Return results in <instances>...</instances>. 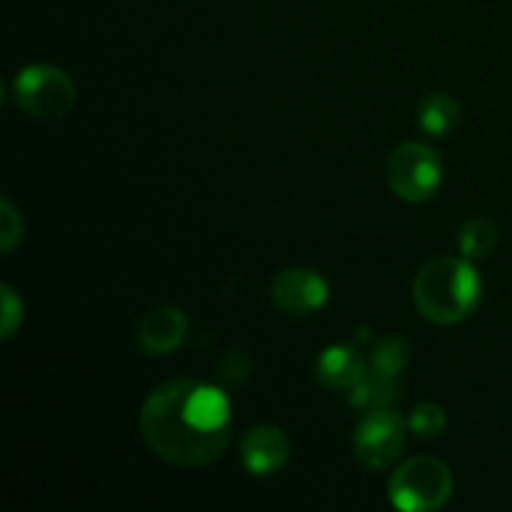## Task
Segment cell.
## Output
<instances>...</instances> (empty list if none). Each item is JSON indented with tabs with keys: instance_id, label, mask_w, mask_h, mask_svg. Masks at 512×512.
Here are the masks:
<instances>
[{
	"instance_id": "cell-1",
	"label": "cell",
	"mask_w": 512,
	"mask_h": 512,
	"mask_svg": "<svg viewBox=\"0 0 512 512\" xmlns=\"http://www.w3.org/2000/svg\"><path fill=\"white\" fill-rule=\"evenodd\" d=\"M140 433L158 458L180 468H203L233 438L230 400L218 385L178 378L158 385L140 410Z\"/></svg>"
},
{
	"instance_id": "cell-2",
	"label": "cell",
	"mask_w": 512,
	"mask_h": 512,
	"mask_svg": "<svg viewBox=\"0 0 512 512\" xmlns=\"http://www.w3.org/2000/svg\"><path fill=\"white\" fill-rule=\"evenodd\" d=\"M483 300V280L468 258H435L413 280V303L425 320L455 325L468 320Z\"/></svg>"
},
{
	"instance_id": "cell-3",
	"label": "cell",
	"mask_w": 512,
	"mask_h": 512,
	"mask_svg": "<svg viewBox=\"0 0 512 512\" xmlns=\"http://www.w3.org/2000/svg\"><path fill=\"white\" fill-rule=\"evenodd\" d=\"M453 495V473L430 455L405 460L390 475L388 498L400 512H435L445 508Z\"/></svg>"
},
{
	"instance_id": "cell-4",
	"label": "cell",
	"mask_w": 512,
	"mask_h": 512,
	"mask_svg": "<svg viewBox=\"0 0 512 512\" xmlns=\"http://www.w3.org/2000/svg\"><path fill=\"white\" fill-rule=\"evenodd\" d=\"M13 98L30 118L60 120L75 108L78 90L65 70L48 63L25 65L13 78Z\"/></svg>"
},
{
	"instance_id": "cell-5",
	"label": "cell",
	"mask_w": 512,
	"mask_h": 512,
	"mask_svg": "<svg viewBox=\"0 0 512 512\" xmlns=\"http://www.w3.org/2000/svg\"><path fill=\"white\" fill-rule=\"evenodd\" d=\"M388 183L398 198L425 203L443 183V160L425 143L400 145L388 158Z\"/></svg>"
},
{
	"instance_id": "cell-6",
	"label": "cell",
	"mask_w": 512,
	"mask_h": 512,
	"mask_svg": "<svg viewBox=\"0 0 512 512\" xmlns=\"http://www.w3.org/2000/svg\"><path fill=\"white\" fill-rule=\"evenodd\" d=\"M405 430H408V420L400 418L393 408L365 413L353 435L358 463L375 473L393 468L405 448Z\"/></svg>"
},
{
	"instance_id": "cell-7",
	"label": "cell",
	"mask_w": 512,
	"mask_h": 512,
	"mask_svg": "<svg viewBox=\"0 0 512 512\" xmlns=\"http://www.w3.org/2000/svg\"><path fill=\"white\" fill-rule=\"evenodd\" d=\"M270 298L290 315H310L325 308L330 288L320 273L310 268H288L278 273L270 285Z\"/></svg>"
},
{
	"instance_id": "cell-8",
	"label": "cell",
	"mask_w": 512,
	"mask_h": 512,
	"mask_svg": "<svg viewBox=\"0 0 512 512\" xmlns=\"http://www.w3.org/2000/svg\"><path fill=\"white\" fill-rule=\"evenodd\" d=\"M290 460V440L278 425H255L240 440V463L253 478H270Z\"/></svg>"
},
{
	"instance_id": "cell-9",
	"label": "cell",
	"mask_w": 512,
	"mask_h": 512,
	"mask_svg": "<svg viewBox=\"0 0 512 512\" xmlns=\"http://www.w3.org/2000/svg\"><path fill=\"white\" fill-rule=\"evenodd\" d=\"M188 335V318L180 308L163 305L143 315L138 325V343L148 355H170Z\"/></svg>"
},
{
	"instance_id": "cell-10",
	"label": "cell",
	"mask_w": 512,
	"mask_h": 512,
	"mask_svg": "<svg viewBox=\"0 0 512 512\" xmlns=\"http://www.w3.org/2000/svg\"><path fill=\"white\" fill-rule=\"evenodd\" d=\"M368 370L370 365L353 345H330L315 360L318 383L328 390H338V393H348L350 388H355Z\"/></svg>"
},
{
	"instance_id": "cell-11",
	"label": "cell",
	"mask_w": 512,
	"mask_h": 512,
	"mask_svg": "<svg viewBox=\"0 0 512 512\" xmlns=\"http://www.w3.org/2000/svg\"><path fill=\"white\" fill-rule=\"evenodd\" d=\"M460 105L448 93H430L418 105V125L423 133L443 138L458 125Z\"/></svg>"
},
{
	"instance_id": "cell-12",
	"label": "cell",
	"mask_w": 512,
	"mask_h": 512,
	"mask_svg": "<svg viewBox=\"0 0 512 512\" xmlns=\"http://www.w3.org/2000/svg\"><path fill=\"white\" fill-rule=\"evenodd\" d=\"M395 400H398L395 378H385V375L373 373V370H368L363 380L348 390V405L355 410H363V413L390 408Z\"/></svg>"
},
{
	"instance_id": "cell-13",
	"label": "cell",
	"mask_w": 512,
	"mask_h": 512,
	"mask_svg": "<svg viewBox=\"0 0 512 512\" xmlns=\"http://www.w3.org/2000/svg\"><path fill=\"white\" fill-rule=\"evenodd\" d=\"M410 350L408 340L400 338V335H385L378 343L373 345V353H370V370L373 373L385 375V378H395L403 375L410 365Z\"/></svg>"
},
{
	"instance_id": "cell-14",
	"label": "cell",
	"mask_w": 512,
	"mask_h": 512,
	"mask_svg": "<svg viewBox=\"0 0 512 512\" xmlns=\"http://www.w3.org/2000/svg\"><path fill=\"white\" fill-rule=\"evenodd\" d=\"M458 248L468 260L488 258L498 248V228L488 218L468 220L458 233Z\"/></svg>"
},
{
	"instance_id": "cell-15",
	"label": "cell",
	"mask_w": 512,
	"mask_h": 512,
	"mask_svg": "<svg viewBox=\"0 0 512 512\" xmlns=\"http://www.w3.org/2000/svg\"><path fill=\"white\" fill-rule=\"evenodd\" d=\"M445 410L435 403H420L410 410V418H408V430L420 440H430V438H438L440 433L445 430Z\"/></svg>"
},
{
	"instance_id": "cell-16",
	"label": "cell",
	"mask_w": 512,
	"mask_h": 512,
	"mask_svg": "<svg viewBox=\"0 0 512 512\" xmlns=\"http://www.w3.org/2000/svg\"><path fill=\"white\" fill-rule=\"evenodd\" d=\"M20 240H23V218H20L18 208L5 198L0 203V250L13 253Z\"/></svg>"
},
{
	"instance_id": "cell-17",
	"label": "cell",
	"mask_w": 512,
	"mask_h": 512,
	"mask_svg": "<svg viewBox=\"0 0 512 512\" xmlns=\"http://www.w3.org/2000/svg\"><path fill=\"white\" fill-rule=\"evenodd\" d=\"M0 298H3V330H0V338L10 340L23 325V300L8 283L0 285Z\"/></svg>"
}]
</instances>
